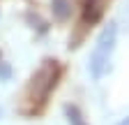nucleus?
Listing matches in <instances>:
<instances>
[{"instance_id":"nucleus-4","label":"nucleus","mask_w":129,"mask_h":125,"mask_svg":"<svg viewBox=\"0 0 129 125\" xmlns=\"http://www.w3.org/2000/svg\"><path fill=\"white\" fill-rule=\"evenodd\" d=\"M9 74H12V70L5 65V62H0V81H7V79H9Z\"/></svg>"},{"instance_id":"nucleus-3","label":"nucleus","mask_w":129,"mask_h":125,"mask_svg":"<svg viewBox=\"0 0 129 125\" xmlns=\"http://www.w3.org/2000/svg\"><path fill=\"white\" fill-rule=\"evenodd\" d=\"M53 5H55V14L60 19H64L69 14V9H67V0H53Z\"/></svg>"},{"instance_id":"nucleus-6","label":"nucleus","mask_w":129,"mask_h":125,"mask_svg":"<svg viewBox=\"0 0 129 125\" xmlns=\"http://www.w3.org/2000/svg\"><path fill=\"white\" fill-rule=\"evenodd\" d=\"M0 116H3V109H0Z\"/></svg>"},{"instance_id":"nucleus-5","label":"nucleus","mask_w":129,"mask_h":125,"mask_svg":"<svg viewBox=\"0 0 129 125\" xmlns=\"http://www.w3.org/2000/svg\"><path fill=\"white\" fill-rule=\"evenodd\" d=\"M118 125H129V116H127V118H122V120H120Z\"/></svg>"},{"instance_id":"nucleus-2","label":"nucleus","mask_w":129,"mask_h":125,"mask_svg":"<svg viewBox=\"0 0 129 125\" xmlns=\"http://www.w3.org/2000/svg\"><path fill=\"white\" fill-rule=\"evenodd\" d=\"M64 114H67L69 125H88V123L83 120V114L78 111V107H76V104H67V107H64Z\"/></svg>"},{"instance_id":"nucleus-1","label":"nucleus","mask_w":129,"mask_h":125,"mask_svg":"<svg viewBox=\"0 0 129 125\" xmlns=\"http://www.w3.org/2000/svg\"><path fill=\"white\" fill-rule=\"evenodd\" d=\"M115 44H118V26L115 23H108L99 33V37H97L92 51H90V58H88V70H90V76H92L94 81L104 79V76L108 74Z\"/></svg>"}]
</instances>
